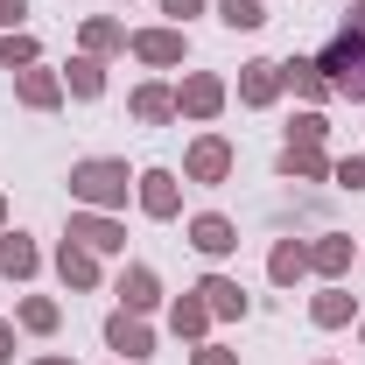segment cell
I'll use <instances>...</instances> for the list:
<instances>
[{"label": "cell", "mask_w": 365, "mask_h": 365, "mask_svg": "<svg viewBox=\"0 0 365 365\" xmlns=\"http://www.w3.org/2000/svg\"><path fill=\"white\" fill-rule=\"evenodd\" d=\"M134 176L140 169H127V155H78L71 162V204H85V211H120L127 197H134Z\"/></svg>", "instance_id": "cell-1"}, {"label": "cell", "mask_w": 365, "mask_h": 365, "mask_svg": "<svg viewBox=\"0 0 365 365\" xmlns=\"http://www.w3.org/2000/svg\"><path fill=\"white\" fill-rule=\"evenodd\" d=\"M323 78L337 98H359L365 106V0H351V14L337 21V36L323 49Z\"/></svg>", "instance_id": "cell-2"}, {"label": "cell", "mask_w": 365, "mask_h": 365, "mask_svg": "<svg viewBox=\"0 0 365 365\" xmlns=\"http://www.w3.org/2000/svg\"><path fill=\"white\" fill-rule=\"evenodd\" d=\"M232 169H239V148H232L218 127H204V134L182 148V182H204V190H218V182H232Z\"/></svg>", "instance_id": "cell-3"}, {"label": "cell", "mask_w": 365, "mask_h": 365, "mask_svg": "<svg viewBox=\"0 0 365 365\" xmlns=\"http://www.w3.org/2000/svg\"><path fill=\"white\" fill-rule=\"evenodd\" d=\"M127 56L148 71H182L190 63V29L176 21H155V29H127Z\"/></svg>", "instance_id": "cell-4"}, {"label": "cell", "mask_w": 365, "mask_h": 365, "mask_svg": "<svg viewBox=\"0 0 365 365\" xmlns=\"http://www.w3.org/2000/svg\"><path fill=\"white\" fill-rule=\"evenodd\" d=\"M225 106H232V85L218 78V71H182V85H176V113H182V120L211 127Z\"/></svg>", "instance_id": "cell-5"}, {"label": "cell", "mask_w": 365, "mask_h": 365, "mask_svg": "<svg viewBox=\"0 0 365 365\" xmlns=\"http://www.w3.org/2000/svg\"><path fill=\"white\" fill-rule=\"evenodd\" d=\"M98 337H106V351H113L120 365H148V359H155V323L134 317V309H113Z\"/></svg>", "instance_id": "cell-6"}, {"label": "cell", "mask_w": 365, "mask_h": 365, "mask_svg": "<svg viewBox=\"0 0 365 365\" xmlns=\"http://www.w3.org/2000/svg\"><path fill=\"white\" fill-rule=\"evenodd\" d=\"M63 239H78V246H91L98 260H113V253H127V225H120V211H71V225H63Z\"/></svg>", "instance_id": "cell-7"}, {"label": "cell", "mask_w": 365, "mask_h": 365, "mask_svg": "<svg viewBox=\"0 0 365 365\" xmlns=\"http://www.w3.org/2000/svg\"><path fill=\"white\" fill-rule=\"evenodd\" d=\"M134 204H140V218H155V225L182 218V176L176 169H140L134 176Z\"/></svg>", "instance_id": "cell-8"}, {"label": "cell", "mask_w": 365, "mask_h": 365, "mask_svg": "<svg viewBox=\"0 0 365 365\" xmlns=\"http://www.w3.org/2000/svg\"><path fill=\"white\" fill-rule=\"evenodd\" d=\"M182 239H190L204 260H232V253H239V225H232L225 211H190V218H182Z\"/></svg>", "instance_id": "cell-9"}, {"label": "cell", "mask_w": 365, "mask_h": 365, "mask_svg": "<svg viewBox=\"0 0 365 365\" xmlns=\"http://www.w3.org/2000/svg\"><path fill=\"white\" fill-rule=\"evenodd\" d=\"M113 295H120V309L155 317V309H162V274L148 267V260H127V267L113 274Z\"/></svg>", "instance_id": "cell-10"}, {"label": "cell", "mask_w": 365, "mask_h": 365, "mask_svg": "<svg viewBox=\"0 0 365 365\" xmlns=\"http://www.w3.org/2000/svg\"><path fill=\"white\" fill-rule=\"evenodd\" d=\"M197 295H204L211 323H246V309H253V295H246V281H239V274H204V281H197Z\"/></svg>", "instance_id": "cell-11"}, {"label": "cell", "mask_w": 365, "mask_h": 365, "mask_svg": "<svg viewBox=\"0 0 365 365\" xmlns=\"http://www.w3.org/2000/svg\"><path fill=\"white\" fill-rule=\"evenodd\" d=\"M351 267H359V239L351 232H317L309 239V274L317 281H344Z\"/></svg>", "instance_id": "cell-12"}, {"label": "cell", "mask_w": 365, "mask_h": 365, "mask_svg": "<svg viewBox=\"0 0 365 365\" xmlns=\"http://www.w3.org/2000/svg\"><path fill=\"white\" fill-rule=\"evenodd\" d=\"M14 98H21L29 113H56L71 91H63V71H56V63H29V71H14Z\"/></svg>", "instance_id": "cell-13"}, {"label": "cell", "mask_w": 365, "mask_h": 365, "mask_svg": "<svg viewBox=\"0 0 365 365\" xmlns=\"http://www.w3.org/2000/svg\"><path fill=\"white\" fill-rule=\"evenodd\" d=\"M232 91H239V106L267 113V106H274L288 85H281V63H274V56H246V63H239V85H232Z\"/></svg>", "instance_id": "cell-14"}, {"label": "cell", "mask_w": 365, "mask_h": 365, "mask_svg": "<svg viewBox=\"0 0 365 365\" xmlns=\"http://www.w3.org/2000/svg\"><path fill=\"white\" fill-rule=\"evenodd\" d=\"M281 85L295 91L302 106H330V98H337L330 78H323V56H302V49H295V56H281Z\"/></svg>", "instance_id": "cell-15"}, {"label": "cell", "mask_w": 365, "mask_h": 365, "mask_svg": "<svg viewBox=\"0 0 365 365\" xmlns=\"http://www.w3.org/2000/svg\"><path fill=\"white\" fill-rule=\"evenodd\" d=\"M56 281L78 288V295H91V288L106 281V260H98L91 246H78V239H56Z\"/></svg>", "instance_id": "cell-16"}, {"label": "cell", "mask_w": 365, "mask_h": 365, "mask_svg": "<svg viewBox=\"0 0 365 365\" xmlns=\"http://www.w3.org/2000/svg\"><path fill=\"white\" fill-rule=\"evenodd\" d=\"M365 309H359V295L344 288V281H323L317 295H309V323L317 330H344V323H359Z\"/></svg>", "instance_id": "cell-17"}, {"label": "cell", "mask_w": 365, "mask_h": 365, "mask_svg": "<svg viewBox=\"0 0 365 365\" xmlns=\"http://www.w3.org/2000/svg\"><path fill=\"white\" fill-rule=\"evenodd\" d=\"M127 113H134L140 127H169V120H182V113H176V85H162V78L134 85V91H127Z\"/></svg>", "instance_id": "cell-18"}, {"label": "cell", "mask_w": 365, "mask_h": 365, "mask_svg": "<svg viewBox=\"0 0 365 365\" xmlns=\"http://www.w3.org/2000/svg\"><path fill=\"white\" fill-rule=\"evenodd\" d=\"M0 274H7V281H36V274H43V246H36L21 225L0 232Z\"/></svg>", "instance_id": "cell-19"}, {"label": "cell", "mask_w": 365, "mask_h": 365, "mask_svg": "<svg viewBox=\"0 0 365 365\" xmlns=\"http://www.w3.org/2000/svg\"><path fill=\"white\" fill-rule=\"evenodd\" d=\"M274 176H281V182H323V176H330V155H323V148H295V140H281Z\"/></svg>", "instance_id": "cell-20"}, {"label": "cell", "mask_w": 365, "mask_h": 365, "mask_svg": "<svg viewBox=\"0 0 365 365\" xmlns=\"http://www.w3.org/2000/svg\"><path fill=\"white\" fill-rule=\"evenodd\" d=\"M14 330H21V337H56V330H63V302H56V295H21V302H14Z\"/></svg>", "instance_id": "cell-21"}, {"label": "cell", "mask_w": 365, "mask_h": 365, "mask_svg": "<svg viewBox=\"0 0 365 365\" xmlns=\"http://www.w3.org/2000/svg\"><path fill=\"white\" fill-rule=\"evenodd\" d=\"M267 281H274V288H295V281H309V239H274V253H267Z\"/></svg>", "instance_id": "cell-22"}, {"label": "cell", "mask_w": 365, "mask_h": 365, "mask_svg": "<svg viewBox=\"0 0 365 365\" xmlns=\"http://www.w3.org/2000/svg\"><path fill=\"white\" fill-rule=\"evenodd\" d=\"M78 49H85V56H98V63H106V56H127V21L91 14L85 29H78Z\"/></svg>", "instance_id": "cell-23"}, {"label": "cell", "mask_w": 365, "mask_h": 365, "mask_svg": "<svg viewBox=\"0 0 365 365\" xmlns=\"http://www.w3.org/2000/svg\"><path fill=\"white\" fill-rule=\"evenodd\" d=\"M169 337H182V344H204V337H211V309H204V295H197V288L169 302Z\"/></svg>", "instance_id": "cell-24"}, {"label": "cell", "mask_w": 365, "mask_h": 365, "mask_svg": "<svg viewBox=\"0 0 365 365\" xmlns=\"http://www.w3.org/2000/svg\"><path fill=\"white\" fill-rule=\"evenodd\" d=\"M63 91H71L78 106H91V98H106V63H98V56H85V49H78V56L63 63Z\"/></svg>", "instance_id": "cell-25"}, {"label": "cell", "mask_w": 365, "mask_h": 365, "mask_svg": "<svg viewBox=\"0 0 365 365\" xmlns=\"http://www.w3.org/2000/svg\"><path fill=\"white\" fill-rule=\"evenodd\" d=\"M211 14L225 21L232 36H260V29H267V0H218Z\"/></svg>", "instance_id": "cell-26"}, {"label": "cell", "mask_w": 365, "mask_h": 365, "mask_svg": "<svg viewBox=\"0 0 365 365\" xmlns=\"http://www.w3.org/2000/svg\"><path fill=\"white\" fill-rule=\"evenodd\" d=\"M29 63H43V43H36L29 29H14V36H0V71H29Z\"/></svg>", "instance_id": "cell-27"}, {"label": "cell", "mask_w": 365, "mask_h": 365, "mask_svg": "<svg viewBox=\"0 0 365 365\" xmlns=\"http://www.w3.org/2000/svg\"><path fill=\"white\" fill-rule=\"evenodd\" d=\"M288 140H295V148H323V140H330V120H323V106H302V113L288 120Z\"/></svg>", "instance_id": "cell-28"}, {"label": "cell", "mask_w": 365, "mask_h": 365, "mask_svg": "<svg viewBox=\"0 0 365 365\" xmlns=\"http://www.w3.org/2000/svg\"><path fill=\"white\" fill-rule=\"evenodd\" d=\"M330 182L359 197V190H365V155H337V162H330Z\"/></svg>", "instance_id": "cell-29"}, {"label": "cell", "mask_w": 365, "mask_h": 365, "mask_svg": "<svg viewBox=\"0 0 365 365\" xmlns=\"http://www.w3.org/2000/svg\"><path fill=\"white\" fill-rule=\"evenodd\" d=\"M190 365H239V351H232V344H218V337H204V344L190 351Z\"/></svg>", "instance_id": "cell-30"}, {"label": "cell", "mask_w": 365, "mask_h": 365, "mask_svg": "<svg viewBox=\"0 0 365 365\" xmlns=\"http://www.w3.org/2000/svg\"><path fill=\"white\" fill-rule=\"evenodd\" d=\"M155 7H162L176 29H190V14H204V0H155Z\"/></svg>", "instance_id": "cell-31"}, {"label": "cell", "mask_w": 365, "mask_h": 365, "mask_svg": "<svg viewBox=\"0 0 365 365\" xmlns=\"http://www.w3.org/2000/svg\"><path fill=\"white\" fill-rule=\"evenodd\" d=\"M14 351H21V330H14V317H0V365H14Z\"/></svg>", "instance_id": "cell-32"}, {"label": "cell", "mask_w": 365, "mask_h": 365, "mask_svg": "<svg viewBox=\"0 0 365 365\" xmlns=\"http://www.w3.org/2000/svg\"><path fill=\"white\" fill-rule=\"evenodd\" d=\"M21 14H29V0H0V36H14V29H21Z\"/></svg>", "instance_id": "cell-33"}, {"label": "cell", "mask_w": 365, "mask_h": 365, "mask_svg": "<svg viewBox=\"0 0 365 365\" xmlns=\"http://www.w3.org/2000/svg\"><path fill=\"white\" fill-rule=\"evenodd\" d=\"M36 365H78V359H63V351H43V359H36Z\"/></svg>", "instance_id": "cell-34"}, {"label": "cell", "mask_w": 365, "mask_h": 365, "mask_svg": "<svg viewBox=\"0 0 365 365\" xmlns=\"http://www.w3.org/2000/svg\"><path fill=\"white\" fill-rule=\"evenodd\" d=\"M0 232H7V190H0Z\"/></svg>", "instance_id": "cell-35"}, {"label": "cell", "mask_w": 365, "mask_h": 365, "mask_svg": "<svg viewBox=\"0 0 365 365\" xmlns=\"http://www.w3.org/2000/svg\"><path fill=\"white\" fill-rule=\"evenodd\" d=\"M359 274H365V246H359Z\"/></svg>", "instance_id": "cell-36"}, {"label": "cell", "mask_w": 365, "mask_h": 365, "mask_svg": "<svg viewBox=\"0 0 365 365\" xmlns=\"http://www.w3.org/2000/svg\"><path fill=\"white\" fill-rule=\"evenodd\" d=\"M359 344H365V317H359Z\"/></svg>", "instance_id": "cell-37"}, {"label": "cell", "mask_w": 365, "mask_h": 365, "mask_svg": "<svg viewBox=\"0 0 365 365\" xmlns=\"http://www.w3.org/2000/svg\"><path fill=\"white\" fill-rule=\"evenodd\" d=\"M317 365H337V359H317Z\"/></svg>", "instance_id": "cell-38"}, {"label": "cell", "mask_w": 365, "mask_h": 365, "mask_svg": "<svg viewBox=\"0 0 365 365\" xmlns=\"http://www.w3.org/2000/svg\"><path fill=\"white\" fill-rule=\"evenodd\" d=\"M120 7H134V0H120Z\"/></svg>", "instance_id": "cell-39"}, {"label": "cell", "mask_w": 365, "mask_h": 365, "mask_svg": "<svg viewBox=\"0 0 365 365\" xmlns=\"http://www.w3.org/2000/svg\"><path fill=\"white\" fill-rule=\"evenodd\" d=\"M113 365H120V359H113Z\"/></svg>", "instance_id": "cell-40"}]
</instances>
